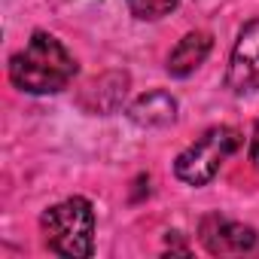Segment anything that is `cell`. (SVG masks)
<instances>
[{"instance_id":"cell-1","label":"cell","mask_w":259,"mask_h":259,"mask_svg":"<svg viewBox=\"0 0 259 259\" xmlns=\"http://www.w3.org/2000/svg\"><path fill=\"white\" fill-rule=\"evenodd\" d=\"M76 76V61L64 43L46 31H34L28 46L10 58V79L28 95H55Z\"/></svg>"},{"instance_id":"cell-2","label":"cell","mask_w":259,"mask_h":259,"mask_svg":"<svg viewBox=\"0 0 259 259\" xmlns=\"http://www.w3.org/2000/svg\"><path fill=\"white\" fill-rule=\"evenodd\" d=\"M40 229L46 238V247L55 256L67 259H85L95 250V210L89 198H67L55 207H49L40 217Z\"/></svg>"},{"instance_id":"cell-3","label":"cell","mask_w":259,"mask_h":259,"mask_svg":"<svg viewBox=\"0 0 259 259\" xmlns=\"http://www.w3.org/2000/svg\"><path fill=\"white\" fill-rule=\"evenodd\" d=\"M238 147H241V138H238L235 128H229V125L207 128V132H204L195 144H189V147L177 156L174 174H177L183 183H189V186H204V183H210V180L220 174L223 162H226Z\"/></svg>"},{"instance_id":"cell-4","label":"cell","mask_w":259,"mask_h":259,"mask_svg":"<svg viewBox=\"0 0 259 259\" xmlns=\"http://www.w3.org/2000/svg\"><path fill=\"white\" fill-rule=\"evenodd\" d=\"M204 250L210 256H247V253H259V235L244 226V223H232L220 213L201 220V232H198Z\"/></svg>"},{"instance_id":"cell-5","label":"cell","mask_w":259,"mask_h":259,"mask_svg":"<svg viewBox=\"0 0 259 259\" xmlns=\"http://www.w3.org/2000/svg\"><path fill=\"white\" fill-rule=\"evenodd\" d=\"M229 89L238 95L259 92V19L244 25L229 58Z\"/></svg>"},{"instance_id":"cell-6","label":"cell","mask_w":259,"mask_h":259,"mask_svg":"<svg viewBox=\"0 0 259 259\" xmlns=\"http://www.w3.org/2000/svg\"><path fill=\"white\" fill-rule=\"evenodd\" d=\"M125 95H128V73L110 70V73L92 79V82L82 89L79 107L89 110V113H95V116H110V113H116V110L122 107Z\"/></svg>"},{"instance_id":"cell-7","label":"cell","mask_w":259,"mask_h":259,"mask_svg":"<svg viewBox=\"0 0 259 259\" xmlns=\"http://www.w3.org/2000/svg\"><path fill=\"white\" fill-rule=\"evenodd\" d=\"M128 119L138 128H168L177 119V101L168 92H147L128 107Z\"/></svg>"},{"instance_id":"cell-8","label":"cell","mask_w":259,"mask_h":259,"mask_svg":"<svg viewBox=\"0 0 259 259\" xmlns=\"http://www.w3.org/2000/svg\"><path fill=\"white\" fill-rule=\"evenodd\" d=\"M210 49H213V37H210V34H204V31L186 34V37L177 43V49L168 55V73L177 76V79L195 73V70L204 64V58L210 55Z\"/></svg>"},{"instance_id":"cell-9","label":"cell","mask_w":259,"mask_h":259,"mask_svg":"<svg viewBox=\"0 0 259 259\" xmlns=\"http://www.w3.org/2000/svg\"><path fill=\"white\" fill-rule=\"evenodd\" d=\"M128 10H132V16L144 19V22H156L168 13H174L180 7V0H125Z\"/></svg>"},{"instance_id":"cell-10","label":"cell","mask_w":259,"mask_h":259,"mask_svg":"<svg viewBox=\"0 0 259 259\" xmlns=\"http://www.w3.org/2000/svg\"><path fill=\"white\" fill-rule=\"evenodd\" d=\"M250 162H253V168L259 171V122H256L253 138H250Z\"/></svg>"}]
</instances>
